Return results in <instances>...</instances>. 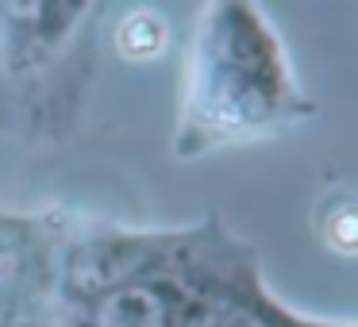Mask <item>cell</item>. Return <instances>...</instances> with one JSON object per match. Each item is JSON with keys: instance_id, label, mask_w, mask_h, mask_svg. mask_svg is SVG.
I'll return each instance as SVG.
<instances>
[{"instance_id": "2", "label": "cell", "mask_w": 358, "mask_h": 327, "mask_svg": "<svg viewBox=\"0 0 358 327\" xmlns=\"http://www.w3.org/2000/svg\"><path fill=\"white\" fill-rule=\"evenodd\" d=\"M116 47H120L124 58H135V62L162 54L166 24L155 16V12H131V16L120 24V31H116Z\"/></svg>"}, {"instance_id": "3", "label": "cell", "mask_w": 358, "mask_h": 327, "mask_svg": "<svg viewBox=\"0 0 358 327\" xmlns=\"http://www.w3.org/2000/svg\"><path fill=\"white\" fill-rule=\"evenodd\" d=\"M324 235H327V242H331L339 254H350V250L358 247V219H355V208H350L347 201H343L339 208L327 216Z\"/></svg>"}, {"instance_id": "1", "label": "cell", "mask_w": 358, "mask_h": 327, "mask_svg": "<svg viewBox=\"0 0 358 327\" xmlns=\"http://www.w3.org/2000/svg\"><path fill=\"white\" fill-rule=\"evenodd\" d=\"M96 327H162V300L150 289H124L104 300Z\"/></svg>"}, {"instance_id": "4", "label": "cell", "mask_w": 358, "mask_h": 327, "mask_svg": "<svg viewBox=\"0 0 358 327\" xmlns=\"http://www.w3.org/2000/svg\"><path fill=\"white\" fill-rule=\"evenodd\" d=\"M16 327H62V324H58V319L50 316V312H27V316L20 319Z\"/></svg>"}]
</instances>
